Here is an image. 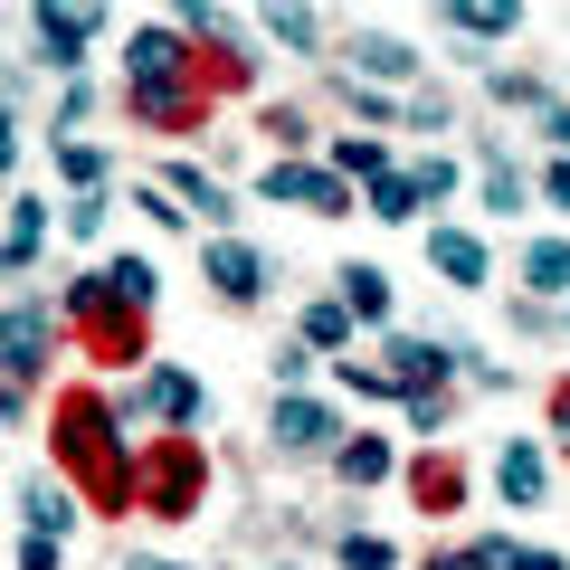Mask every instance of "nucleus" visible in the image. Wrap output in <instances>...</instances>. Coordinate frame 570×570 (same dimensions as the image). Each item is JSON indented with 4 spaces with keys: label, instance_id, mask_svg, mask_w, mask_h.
Here are the masks:
<instances>
[{
    "label": "nucleus",
    "instance_id": "1",
    "mask_svg": "<svg viewBox=\"0 0 570 570\" xmlns=\"http://www.w3.org/2000/svg\"><path fill=\"white\" fill-rule=\"evenodd\" d=\"M124 96H134V124L153 134H190L209 115V67L190 58V39L171 20H142L134 48H124Z\"/></svg>",
    "mask_w": 570,
    "mask_h": 570
},
{
    "label": "nucleus",
    "instance_id": "2",
    "mask_svg": "<svg viewBox=\"0 0 570 570\" xmlns=\"http://www.w3.org/2000/svg\"><path fill=\"white\" fill-rule=\"evenodd\" d=\"M58 456H67V475H77L105 513L134 504V438H124V419H115V400H105V390L58 400Z\"/></svg>",
    "mask_w": 570,
    "mask_h": 570
},
{
    "label": "nucleus",
    "instance_id": "3",
    "mask_svg": "<svg viewBox=\"0 0 570 570\" xmlns=\"http://www.w3.org/2000/svg\"><path fill=\"white\" fill-rule=\"evenodd\" d=\"M200 504H209V448L200 438H142L134 448V513L190 523Z\"/></svg>",
    "mask_w": 570,
    "mask_h": 570
},
{
    "label": "nucleus",
    "instance_id": "4",
    "mask_svg": "<svg viewBox=\"0 0 570 570\" xmlns=\"http://www.w3.org/2000/svg\"><path fill=\"white\" fill-rule=\"evenodd\" d=\"M115 419H124V428H142V419H153V428H171V438H190V428L209 419V390L190 381L181 362H153L134 390H115Z\"/></svg>",
    "mask_w": 570,
    "mask_h": 570
},
{
    "label": "nucleus",
    "instance_id": "5",
    "mask_svg": "<svg viewBox=\"0 0 570 570\" xmlns=\"http://www.w3.org/2000/svg\"><path fill=\"white\" fill-rule=\"evenodd\" d=\"M58 362V305H0V381L29 390Z\"/></svg>",
    "mask_w": 570,
    "mask_h": 570
},
{
    "label": "nucleus",
    "instance_id": "6",
    "mask_svg": "<svg viewBox=\"0 0 570 570\" xmlns=\"http://www.w3.org/2000/svg\"><path fill=\"white\" fill-rule=\"evenodd\" d=\"M456 362H466V343H428V333H390V343H381V381L400 390V400H419V390H448Z\"/></svg>",
    "mask_w": 570,
    "mask_h": 570
},
{
    "label": "nucleus",
    "instance_id": "7",
    "mask_svg": "<svg viewBox=\"0 0 570 570\" xmlns=\"http://www.w3.org/2000/svg\"><path fill=\"white\" fill-rule=\"evenodd\" d=\"M257 200H285V209H305V219H343L352 209V181H333V171H314V163H266L257 171Z\"/></svg>",
    "mask_w": 570,
    "mask_h": 570
},
{
    "label": "nucleus",
    "instance_id": "8",
    "mask_svg": "<svg viewBox=\"0 0 570 570\" xmlns=\"http://www.w3.org/2000/svg\"><path fill=\"white\" fill-rule=\"evenodd\" d=\"M266 438H276L285 456H333V448H343V409H333V400H305V390H285L276 419H266Z\"/></svg>",
    "mask_w": 570,
    "mask_h": 570
},
{
    "label": "nucleus",
    "instance_id": "9",
    "mask_svg": "<svg viewBox=\"0 0 570 570\" xmlns=\"http://www.w3.org/2000/svg\"><path fill=\"white\" fill-rule=\"evenodd\" d=\"M428 266L456 285V295H475V285H494V247L475 238V228H456V219H438L428 228Z\"/></svg>",
    "mask_w": 570,
    "mask_h": 570
},
{
    "label": "nucleus",
    "instance_id": "10",
    "mask_svg": "<svg viewBox=\"0 0 570 570\" xmlns=\"http://www.w3.org/2000/svg\"><path fill=\"white\" fill-rule=\"evenodd\" d=\"M200 276L219 285V305H257V295H266V257L247 238H209L200 247Z\"/></svg>",
    "mask_w": 570,
    "mask_h": 570
},
{
    "label": "nucleus",
    "instance_id": "11",
    "mask_svg": "<svg viewBox=\"0 0 570 570\" xmlns=\"http://www.w3.org/2000/svg\"><path fill=\"white\" fill-rule=\"evenodd\" d=\"M29 29H39V58L58 67V77H77V67H86V39L105 29V10H29Z\"/></svg>",
    "mask_w": 570,
    "mask_h": 570
},
{
    "label": "nucleus",
    "instance_id": "12",
    "mask_svg": "<svg viewBox=\"0 0 570 570\" xmlns=\"http://www.w3.org/2000/svg\"><path fill=\"white\" fill-rule=\"evenodd\" d=\"M343 58H352V86H409V77L428 67L419 48H409V39H390V29H362V39H352Z\"/></svg>",
    "mask_w": 570,
    "mask_h": 570
},
{
    "label": "nucleus",
    "instance_id": "13",
    "mask_svg": "<svg viewBox=\"0 0 570 570\" xmlns=\"http://www.w3.org/2000/svg\"><path fill=\"white\" fill-rule=\"evenodd\" d=\"M542 485H551V466H542V448H532V438H504V448H494V494H504V504H542Z\"/></svg>",
    "mask_w": 570,
    "mask_h": 570
},
{
    "label": "nucleus",
    "instance_id": "14",
    "mask_svg": "<svg viewBox=\"0 0 570 570\" xmlns=\"http://www.w3.org/2000/svg\"><path fill=\"white\" fill-rule=\"evenodd\" d=\"M438 29H448V39L494 48V39H513V29H523V10H513V0H448V10H438Z\"/></svg>",
    "mask_w": 570,
    "mask_h": 570
},
{
    "label": "nucleus",
    "instance_id": "15",
    "mask_svg": "<svg viewBox=\"0 0 570 570\" xmlns=\"http://www.w3.org/2000/svg\"><path fill=\"white\" fill-rule=\"evenodd\" d=\"M513 276H523L542 305H570V238H532L523 257H513Z\"/></svg>",
    "mask_w": 570,
    "mask_h": 570
},
{
    "label": "nucleus",
    "instance_id": "16",
    "mask_svg": "<svg viewBox=\"0 0 570 570\" xmlns=\"http://www.w3.org/2000/svg\"><path fill=\"white\" fill-rule=\"evenodd\" d=\"M20 513H29V532H39V542H67V532H77V494L48 485V475H29V485H20Z\"/></svg>",
    "mask_w": 570,
    "mask_h": 570
},
{
    "label": "nucleus",
    "instance_id": "17",
    "mask_svg": "<svg viewBox=\"0 0 570 570\" xmlns=\"http://www.w3.org/2000/svg\"><path fill=\"white\" fill-rule=\"evenodd\" d=\"M333 285H343L333 305H343L352 324H390V276H381V266H343V276H333Z\"/></svg>",
    "mask_w": 570,
    "mask_h": 570
},
{
    "label": "nucleus",
    "instance_id": "18",
    "mask_svg": "<svg viewBox=\"0 0 570 570\" xmlns=\"http://www.w3.org/2000/svg\"><path fill=\"white\" fill-rule=\"evenodd\" d=\"M390 466H400V456H390V438H343V448H333V475H343V485H390Z\"/></svg>",
    "mask_w": 570,
    "mask_h": 570
},
{
    "label": "nucleus",
    "instance_id": "19",
    "mask_svg": "<svg viewBox=\"0 0 570 570\" xmlns=\"http://www.w3.org/2000/svg\"><path fill=\"white\" fill-rule=\"evenodd\" d=\"M475 190H485V209H494V219H513V209L532 200V181L513 171V153H504V142H485V171H475Z\"/></svg>",
    "mask_w": 570,
    "mask_h": 570
},
{
    "label": "nucleus",
    "instance_id": "20",
    "mask_svg": "<svg viewBox=\"0 0 570 570\" xmlns=\"http://www.w3.org/2000/svg\"><path fill=\"white\" fill-rule=\"evenodd\" d=\"M333 181H381L390 171V142H371V134H333Z\"/></svg>",
    "mask_w": 570,
    "mask_h": 570
},
{
    "label": "nucleus",
    "instance_id": "21",
    "mask_svg": "<svg viewBox=\"0 0 570 570\" xmlns=\"http://www.w3.org/2000/svg\"><path fill=\"white\" fill-rule=\"evenodd\" d=\"M163 190H171V200H181V209H209V219H228V190L209 181L200 163H171V171H163Z\"/></svg>",
    "mask_w": 570,
    "mask_h": 570
},
{
    "label": "nucleus",
    "instance_id": "22",
    "mask_svg": "<svg viewBox=\"0 0 570 570\" xmlns=\"http://www.w3.org/2000/svg\"><path fill=\"white\" fill-rule=\"evenodd\" d=\"M39 247H48V200H10V266H39Z\"/></svg>",
    "mask_w": 570,
    "mask_h": 570
},
{
    "label": "nucleus",
    "instance_id": "23",
    "mask_svg": "<svg viewBox=\"0 0 570 570\" xmlns=\"http://www.w3.org/2000/svg\"><path fill=\"white\" fill-rule=\"evenodd\" d=\"M371 219L409 228V219H419V181H409V171H381V181H371Z\"/></svg>",
    "mask_w": 570,
    "mask_h": 570
},
{
    "label": "nucleus",
    "instance_id": "24",
    "mask_svg": "<svg viewBox=\"0 0 570 570\" xmlns=\"http://www.w3.org/2000/svg\"><path fill=\"white\" fill-rule=\"evenodd\" d=\"M352 333H362V324H352V314L333 305V295H324V305H305V352H343Z\"/></svg>",
    "mask_w": 570,
    "mask_h": 570
},
{
    "label": "nucleus",
    "instance_id": "25",
    "mask_svg": "<svg viewBox=\"0 0 570 570\" xmlns=\"http://www.w3.org/2000/svg\"><path fill=\"white\" fill-rule=\"evenodd\" d=\"M105 276H115V295H124L134 314H153V295H163V276H153V257H115Z\"/></svg>",
    "mask_w": 570,
    "mask_h": 570
},
{
    "label": "nucleus",
    "instance_id": "26",
    "mask_svg": "<svg viewBox=\"0 0 570 570\" xmlns=\"http://www.w3.org/2000/svg\"><path fill=\"white\" fill-rule=\"evenodd\" d=\"M419 504L428 513H456V504H466V475H456L448 456H428V466H419Z\"/></svg>",
    "mask_w": 570,
    "mask_h": 570
},
{
    "label": "nucleus",
    "instance_id": "27",
    "mask_svg": "<svg viewBox=\"0 0 570 570\" xmlns=\"http://www.w3.org/2000/svg\"><path fill=\"white\" fill-rule=\"evenodd\" d=\"M266 39L305 58V48H324V20H314V10H266Z\"/></svg>",
    "mask_w": 570,
    "mask_h": 570
},
{
    "label": "nucleus",
    "instance_id": "28",
    "mask_svg": "<svg viewBox=\"0 0 570 570\" xmlns=\"http://www.w3.org/2000/svg\"><path fill=\"white\" fill-rule=\"evenodd\" d=\"M58 171L77 181V200H86V190H105V171H115V163H105L96 142H58Z\"/></svg>",
    "mask_w": 570,
    "mask_h": 570
},
{
    "label": "nucleus",
    "instance_id": "29",
    "mask_svg": "<svg viewBox=\"0 0 570 570\" xmlns=\"http://www.w3.org/2000/svg\"><path fill=\"white\" fill-rule=\"evenodd\" d=\"M333 561H343V570H390L400 551H390L381 532H343V542H333Z\"/></svg>",
    "mask_w": 570,
    "mask_h": 570
},
{
    "label": "nucleus",
    "instance_id": "30",
    "mask_svg": "<svg viewBox=\"0 0 570 570\" xmlns=\"http://www.w3.org/2000/svg\"><path fill=\"white\" fill-rule=\"evenodd\" d=\"M266 371H276V400H285V390L314 381V352H305V343H276V362H266Z\"/></svg>",
    "mask_w": 570,
    "mask_h": 570
},
{
    "label": "nucleus",
    "instance_id": "31",
    "mask_svg": "<svg viewBox=\"0 0 570 570\" xmlns=\"http://www.w3.org/2000/svg\"><path fill=\"white\" fill-rule=\"evenodd\" d=\"M266 134H276V142H285V163H295V153H305V142H314V124L295 115V105H266Z\"/></svg>",
    "mask_w": 570,
    "mask_h": 570
},
{
    "label": "nucleus",
    "instance_id": "32",
    "mask_svg": "<svg viewBox=\"0 0 570 570\" xmlns=\"http://www.w3.org/2000/svg\"><path fill=\"white\" fill-rule=\"evenodd\" d=\"M409 181H419V209H428V200H448V190H456V163H448V153H428Z\"/></svg>",
    "mask_w": 570,
    "mask_h": 570
},
{
    "label": "nucleus",
    "instance_id": "33",
    "mask_svg": "<svg viewBox=\"0 0 570 570\" xmlns=\"http://www.w3.org/2000/svg\"><path fill=\"white\" fill-rule=\"evenodd\" d=\"M456 561H466V570H513V532H485V542H466Z\"/></svg>",
    "mask_w": 570,
    "mask_h": 570
},
{
    "label": "nucleus",
    "instance_id": "34",
    "mask_svg": "<svg viewBox=\"0 0 570 570\" xmlns=\"http://www.w3.org/2000/svg\"><path fill=\"white\" fill-rule=\"evenodd\" d=\"M409 409V428H419V438H438V428H448V390H419V400H400Z\"/></svg>",
    "mask_w": 570,
    "mask_h": 570
},
{
    "label": "nucleus",
    "instance_id": "35",
    "mask_svg": "<svg viewBox=\"0 0 570 570\" xmlns=\"http://www.w3.org/2000/svg\"><path fill=\"white\" fill-rule=\"evenodd\" d=\"M105 209H115L105 190H86V200H67V238H96V228H105Z\"/></svg>",
    "mask_w": 570,
    "mask_h": 570
},
{
    "label": "nucleus",
    "instance_id": "36",
    "mask_svg": "<svg viewBox=\"0 0 570 570\" xmlns=\"http://www.w3.org/2000/svg\"><path fill=\"white\" fill-rule=\"evenodd\" d=\"M134 209H142V219H153V228H190V209L171 200V190H134Z\"/></svg>",
    "mask_w": 570,
    "mask_h": 570
},
{
    "label": "nucleus",
    "instance_id": "37",
    "mask_svg": "<svg viewBox=\"0 0 570 570\" xmlns=\"http://www.w3.org/2000/svg\"><path fill=\"white\" fill-rule=\"evenodd\" d=\"M343 96H352V115H362V124H390V115H400V105H390L381 86H352V77H343Z\"/></svg>",
    "mask_w": 570,
    "mask_h": 570
},
{
    "label": "nucleus",
    "instance_id": "38",
    "mask_svg": "<svg viewBox=\"0 0 570 570\" xmlns=\"http://www.w3.org/2000/svg\"><path fill=\"white\" fill-rule=\"evenodd\" d=\"M409 124H419V134H448L456 115H448V96H409Z\"/></svg>",
    "mask_w": 570,
    "mask_h": 570
},
{
    "label": "nucleus",
    "instance_id": "39",
    "mask_svg": "<svg viewBox=\"0 0 570 570\" xmlns=\"http://www.w3.org/2000/svg\"><path fill=\"white\" fill-rule=\"evenodd\" d=\"M542 200H551V209H570V153H561V163L542 171Z\"/></svg>",
    "mask_w": 570,
    "mask_h": 570
},
{
    "label": "nucleus",
    "instance_id": "40",
    "mask_svg": "<svg viewBox=\"0 0 570 570\" xmlns=\"http://www.w3.org/2000/svg\"><path fill=\"white\" fill-rule=\"evenodd\" d=\"M20 570H58V542H39V532H29V542H20Z\"/></svg>",
    "mask_w": 570,
    "mask_h": 570
},
{
    "label": "nucleus",
    "instance_id": "41",
    "mask_svg": "<svg viewBox=\"0 0 570 570\" xmlns=\"http://www.w3.org/2000/svg\"><path fill=\"white\" fill-rule=\"evenodd\" d=\"M513 570H570L561 551H532V542H513Z\"/></svg>",
    "mask_w": 570,
    "mask_h": 570
},
{
    "label": "nucleus",
    "instance_id": "42",
    "mask_svg": "<svg viewBox=\"0 0 570 570\" xmlns=\"http://www.w3.org/2000/svg\"><path fill=\"white\" fill-rule=\"evenodd\" d=\"M20 163V124H10V105H0V171Z\"/></svg>",
    "mask_w": 570,
    "mask_h": 570
},
{
    "label": "nucleus",
    "instance_id": "43",
    "mask_svg": "<svg viewBox=\"0 0 570 570\" xmlns=\"http://www.w3.org/2000/svg\"><path fill=\"white\" fill-rule=\"evenodd\" d=\"M551 428H561V448H570V381L551 390Z\"/></svg>",
    "mask_w": 570,
    "mask_h": 570
},
{
    "label": "nucleus",
    "instance_id": "44",
    "mask_svg": "<svg viewBox=\"0 0 570 570\" xmlns=\"http://www.w3.org/2000/svg\"><path fill=\"white\" fill-rule=\"evenodd\" d=\"M419 570H466V561H456V551H428V561Z\"/></svg>",
    "mask_w": 570,
    "mask_h": 570
},
{
    "label": "nucleus",
    "instance_id": "45",
    "mask_svg": "<svg viewBox=\"0 0 570 570\" xmlns=\"http://www.w3.org/2000/svg\"><path fill=\"white\" fill-rule=\"evenodd\" d=\"M0 419H20V390H10V381H0Z\"/></svg>",
    "mask_w": 570,
    "mask_h": 570
},
{
    "label": "nucleus",
    "instance_id": "46",
    "mask_svg": "<svg viewBox=\"0 0 570 570\" xmlns=\"http://www.w3.org/2000/svg\"><path fill=\"white\" fill-rule=\"evenodd\" d=\"M10 276H20V266H10V247H0V285H10Z\"/></svg>",
    "mask_w": 570,
    "mask_h": 570
},
{
    "label": "nucleus",
    "instance_id": "47",
    "mask_svg": "<svg viewBox=\"0 0 570 570\" xmlns=\"http://www.w3.org/2000/svg\"><path fill=\"white\" fill-rule=\"evenodd\" d=\"M134 570H171V561H134Z\"/></svg>",
    "mask_w": 570,
    "mask_h": 570
}]
</instances>
